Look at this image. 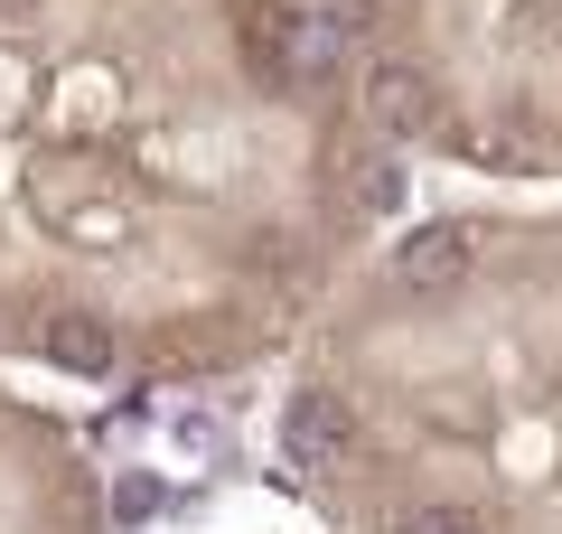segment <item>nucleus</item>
<instances>
[{
	"mask_svg": "<svg viewBox=\"0 0 562 534\" xmlns=\"http://www.w3.org/2000/svg\"><path fill=\"white\" fill-rule=\"evenodd\" d=\"M357 113L375 141H422V132H441V85L422 76L413 57H375L357 76Z\"/></svg>",
	"mask_w": 562,
	"mask_h": 534,
	"instance_id": "1",
	"label": "nucleus"
},
{
	"mask_svg": "<svg viewBox=\"0 0 562 534\" xmlns=\"http://www.w3.org/2000/svg\"><path fill=\"white\" fill-rule=\"evenodd\" d=\"M281 450H291V469L310 478H338L347 459H357V413H347L338 394H291V413H281Z\"/></svg>",
	"mask_w": 562,
	"mask_h": 534,
	"instance_id": "2",
	"label": "nucleus"
},
{
	"mask_svg": "<svg viewBox=\"0 0 562 534\" xmlns=\"http://www.w3.org/2000/svg\"><path fill=\"white\" fill-rule=\"evenodd\" d=\"M38 356L57 366V376H85V385H103L122 366V337L103 329L94 310H76V300H57V310H38Z\"/></svg>",
	"mask_w": 562,
	"mask_h": 534,
	"instance_id": "3",
	"label": "nucleus"
},
{
	"mask_svg": "<svg viewBox=\"0 0 562 534\" xmlns=\"http://www.w3.org/2000/svg\"><path fill=\"white\" fill-rule=\"evenodd\" d=\"M469 254H479V235H469V225H422V235L394 254V291H413V300L460 291V281H469Z\"/></svg>",
	"mask_w": 562,
	"mask_h": 534,
	"instance_id": "4",
	"label": "nucleus"
},
{
	"mask_svg": "<svg viewBox=\"0 0 562 534\" xmlns=\"http://www.w3.org/2000/svg\"><path fill=\"white\" fill-rule=\"evenodd\" d=\"M338 198H347V216H394L403 198H413V178H403V159H394V141L384 151H357L338 169Z\"/></svg>",
	"mask_w": 562,
	"mask_h": 534,
	"instance_id": "5",
	"label": "nucleus"
},
{
	"mask_svg": "<svg viewBox=\"0 0 562 534\" xmlns=\"http://www.w3.org/2000/svg\"><path fill=\"white\" fill-rule=\"evenodd\" d=\"M338 76V29L328 20H291V38H281V85H328Z\"/></svg>",
	"mask_w": 562,
	"mask_h": 534,
	"instance_id": "6",
	"label": "nucleus"
},
{
	"mask_svg": "<svg viewBox=\"0 0 562 534\" xmlns=\"http://www.w3.org/2000/svg\"><path fill=\"white\" fill-rule=\"evenodd\" d=\"M160 507H169V488H160L150 469H122V478H113V525H150Z\"/></svg>",
	"mask_w": 562,
	"mask_h": 534,
	"instance_id": "7",
	"label": "nucleus"
},
{
	"mask_svg": "<svg viewBox=\"0 0 562 534\" xmlns=\"http://www.w3.org/2000/svg\"><path fill=\"white\" fill-rule=\"evenodd\" d=\"M394 534H487V525H479L469 507H413V515H403Z\"/></svg>",
	"mask_w": 562,
	"mask_h": 534,
	"instance_id": "8",
	"label": "nucleus"
}]
</instances>
